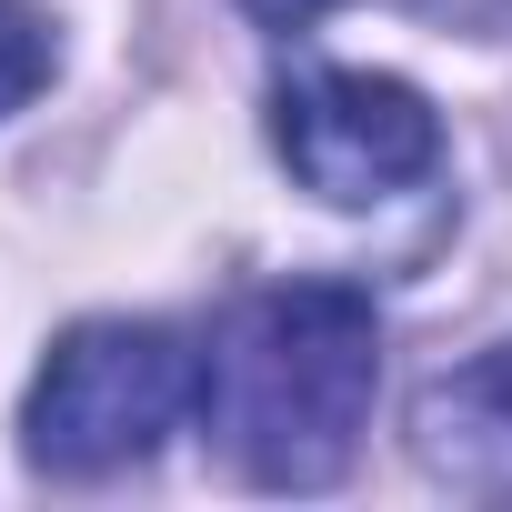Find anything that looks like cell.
<instances>
[{"label":"cell","mask_w":512,"mask_h":512,"mask_svg":"<svg viewBox=\"0 0 512 512\" xmlns=\"http://www.w3.org/2000/svg\"><path fill=\"white\" fill-rule=\"evenodd\" d=\"M272 141L292 161V181L312 201H392L412 181H432L442 161V121L412 81L382 71H302L272 101Z\"/></svg>","instance_id":"obj_3"},{"label":"cell","mask_w":512,"mask_h":512,"mask_svg":"<svg viewBox=\"0 0 512 512\" xmlns=\"http://www.w3.org/2000/svg\"><path fill=\"white\" fill-rule=\"evenodd\" d=\"M201 412V352L161 322H81L51 342L41 382H31V462L61 482H101L161 452V432H181Z\"/></svg>","instance_id":"obj_2"},{"label":"cell","mask_w":512,"mask_h":512,"mask_svg":"<svg viewBox=\"0 0 512 512\" xmlns=\"http://www.w3.org/2000/svg\"><path fill=\"white\" fill-rule=\"evenodd\" d=\"M422 11H452L472 31H512V0H422Z\"/></svg>","instance_id":"obj_7"},{"label":"cell","mask_w":512,"mask_h":512,"mask_svg":"<svg viewBox=\"0 0 512 512\" xmlns=\"http://www.w3.org/2000/svg\"><path fill=\"white\" fill-rule=\"evenodd\" d=\"M41 81H51V21L21 11V0H0V111H21Z\"/></svg>","instance_id":"obj_5"},{"label":"cell","mask_w":512,"mask_h":512,"mask_svg":"<svg viewBox=\"0 0 512 512\" xmlns=\"http://www.w3.org/2000/svg\"><path fill=\"white\" fill-rule=\"evenodd\" d=\"M251 21H272V31H302V21H322V11H342V0H241Z\"/></svg>","instance_id":"obj_6"},{"label":"cell","mask_w":512,"mask_h":512,"mask_svg":"<svg viewBox=\"0 0 512 512\" xmlns=\"http://www.w3.org/2000/svg\"><path fill=\"white\" fill-rule=\"evenodd\" d=\"M412 452H422L432 482H452L472 502H512V342H492V352L422 382Z\"/></svg>","instance_id":"obj_4"},{"label":"cell","mask_w":512,"mask_h":512,"mask_svg":"<svg viewBox=\"0 0 512 512\" xmlns=\"http://www.w3.org/2000/svg\"><path fill=\"white\" fill-rule=\"evenodd\" d=\"M372 392H382V322L352 282H272L201 352V412L221 452L272 492L342 482Z\"/></svg>","instance_id":"obj_1"}]
</instances>
